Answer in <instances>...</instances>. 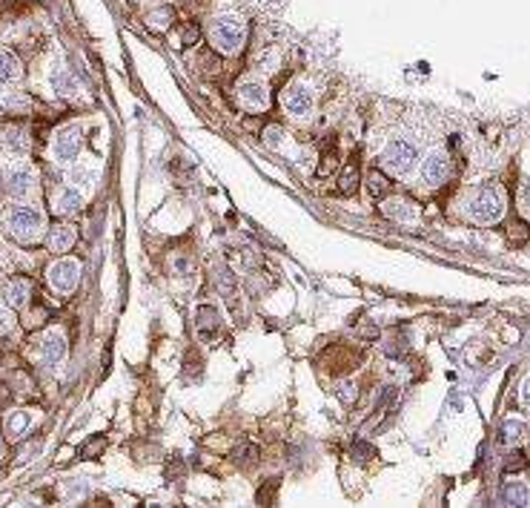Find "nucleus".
Masks as SVG:
<instances>
[{"label": "nucleus", "mask_w": 530, "mask_h": 508, "mask_svg": "<svg viewBox=\"0 0 530 508\" xmlns=\"http://www.w3.org/2000/svg\"><path fill=\"white\" fill-rule=\"evenodd\" d=\"M81 144H83L81 130L78 127H64L55 135V156H57V161H64V164L75 161L78 153H81Z\"/></svg>", "instance_id": "0eeeda50"}, {"label": "nucleus", "mask_w": 530, "mask_h": 508, "mask_svg": "<svg viewBox=\"0 0 530 508\" xmlns=\"http://www.w3.org/2000/svg\"><path fill=\"white\" fill-rule=\"evenodd\" d=\"M313 107H316V98L304 83H293L284 92V109L293 118H307L309 112H313Z\"/></svg>", "instance_id": "423d86ee"}, {"label": "nucleus", "mask_w": 530, "mask_h": 508, "mask_svg": "<svg viewBox=\"0 0 530 508\" xmlns=\"http://www.w3.org/2000/svg\"><path fill=\"white\" fill-rule=\"evenodd\" d=\"M149 23L155 26V29H167L169 23H172V9L167 6V9H155L152 15H149Z\"/></svg>", "instance_id": "b1692460"}, {"label": "nucleus", "mask_w": 530, "mask_h": 508, "mask_svg": "<svg viewBox=\"0 0 530 508\" xmlns=\"http://www.w3.org/2000/svg\"><path fill=\"white\" fill-rule=\"evenodd\" d=\"M215 327H218V310L209 308V305H204V308L198 310V331H201V336L207 339V331L215 334Z\"/></svg>", "instance_id": "a211bd4d"}, {"label": "nucleus", "mask_w": 530, "mask_h": 508, "mask_svg": "<svg viewBox=\"0 0 530 508\" xmlns=\"http://www.w3.org/2000/svg\"><path fill=\"white\" fill-rule=\"evenodd\" d=\"M72 184H78V187H89V184H92V172L83 170V167L72 170Z\"/></svg>", "instance_id": "c756f323"}, {"label": "nucleus", "mask_w": 530, "mask_h": 508, "mask_svg": "<svg viewBox=\"0 0 530 508\" xmlns=\"http://www.w3.org/2000/svg\"><path fill=\"white\" fill-rule=\"evenodd\" d=\"M198 41H201L198 23H186V26H183V43H186V46H195Z\"/></svg>", "instance_id": "bb28decb"}, {"label": "nucleus", "mask_w": 530, "mask_h": 508, "mask_svg": "<svg viewBox=\"0 0 530 508\" xmlns=\"http://www.w3.org/2000/svg\"><path fill=\"white\" fill-rule=\"evenodd\" d=\"M508 460H510V462H505V474H516V471H522V468H524V454H522V451L510 454Z\"/></svg>", "instance_id": "c85d7f7f"}, {"label": "nucleus", "mask_w": 530, "mask_h": 508, "mask_svg": "<svg viewBox=\"0 0 530 508\" xmlns=\"http://www.w3.org/2000/svg\"><path fill=\"white\" fill-rule=\"evenodd\" d=\"M81 282V261L78 259H60L49 267V284L57 293H72Z\"/></svg>", "instance_id": "39448f33"}, {"label": "nucleus", "mask_w": 530, "mask_h": 508, "mask_svg": "<svg viewBox=\"0 0 530 508\" xmlns=\"http://www.w3.org/2000/svg\"><path fill=\"white\" fill-rule=\"evenodd\" d=\"M390 190H393V184L387 181V175L379 172V170H370V178H367V195H370L372 201H382V198L390 195Z\"/></svg>", "instance_id": "2eb2a0df"}, {"label": "nucleus", "mask_w": 530, "mask_h": 508, "mask_svg": "<svg viewBox=\"0 0 530 508\" xmlns=\"http://www.w3.org/2000/svg\"><path fill=\"white\" fill-rule=\"evenodd\" d=\"M382 161H384L396 175H407V172L416 167V161H419V149H416V144H410L407 138H393V141H387V146H384Z\"/></svg>", "instance_id": "7ed1b4c3"}, {"label": "nucleus", "mask_w": 530, "mask_h": 508, "mask_svg": "<svg viewBox=\"0 0 530 508\" xmlns=\"http://www.w3.org/2000/svg\"><path fill=\"white\" fill-rule=\"evenodd\" d=\"M29 425H32V413H29V411H12L9 420H6L9 434H23Z\"/></svg>", "instance_id": "6ab92c4d"}, {"label": "nucleus", "mask_w": 530, "mask_h": 508, "mask_svg": "<svg viewBox=\"0 0 530 508\" xmlns=\"http://www.w3.org/2000/svg\"><path fill=\"white\" fill-rule=\"evenodd\" d=\"M505 497H508V502H513V505H524V502H527V491H524V486L505 488Z\"/></svg>", "instance_id": "a878e982"}, {"label": "nucleus", "mask_w": 530, "mask_h": 508, "mask_svg": "<svg viewBox=\"0 0 530 508\" xmlns=\"http://www.w3.org/2000/svg\"><path fill=\"white\" fill-rule=\"evenodd\" d=\"M6 144L12 146V149H18V153H20V149H26V138H23V130H6Z\"/></svg>", "instance_id": "393cba45"}, {"label": "nucleus", "mask_w": 530, "mask_h": 508, "mask_svg": "<svg viewBox=\"0 0 530 508\" xmlns=\"http://www.w3.org/2000/svg\"><path fill=\"white\" fill-rule=\"evenodd\" d=\"M4 402H9V387L0 385V405H4Z\"/></svg>", "instance_id": "f704fd0d"}, {"label": "nucleus", "mask_w": 530, "mask_h": 508, "mask_svg": "<svg viewBox=\"0 0 530 508\" xmlns=\"http://www.w3.org/2000/svg\"><path fill=\"white\" fill-rule=\"evenodd\" d=\"M232 460H235L238 465L256 462V460H258V448H256V445H241V448H235V451H232Z\"/></svg>", "instance_id": "412c9836"}, {"label": "nucleus", "mask_w": 530, "mask_h": 508, "mask_svg": "<svg viewBox=\"0 0 530 508\" xmlns=\"http://www.w3.org/2000/svg\"><path fill=\"white\" fill-rule=\"evenodd\" d=\"M358 178H361V175H358V164H350L344 172H341V178H338V190L350 195V193L358 187Z\"/></svg>", "instance_id": "aec40b11"}, {"label": "nucleus", "mask_w": 530, "mask_h": 508, "mask_svg": "<svg viewBox=\"0 0 530 508\" xmlns=\"http://www.w3.org/2000/svg\"><path fill=\"white\" fill-rule=\"evenodd\" d=\"M64 353H67V339L60 334H46L41 339V359L46 365H57L60 359H64Z\"/></svg>", "instance_id": "9b49d317"}, {"label": "nucleus", "mask_w": 530, "mask_h": 508, "mask_svg": "<svg viewBox=\"0 0 530 508\" xmlns=\"http://www.w3.org/2000/svg\"><path fill=\"white\" fill-rule=\"evenodd\" d=\"M275 488H278V480H267V486L258 491V497H256V500H258V502H270V500H272V494H275Z\"/></svg>", "instance_id": "2f4dec72"}, {"label": "nucleus", "mask_w": 530, "mask_h": 508, "mask_svg": "<svg viewBox=\"0 0 530 508\" xmlns=\"http://www.w3.org/2000/svg\"><path fill=\"white\" fill-rule=\"evenodd\" d=\"M20 75V64H18V57L6 49H0V86H9L15 83Z\"/></svg>", "instance_id": "dca6fc26"}, {"label": "nucleus", "mask_w": 530, "mask_h": 508, "mask_svg": "<svg viewBox=\"0 0 530 508\" xmlns=\"http://www.w3.org/2000/svg\"><path fill=\"white\" fill-rule=\"evenodd\" d=\"M29 296H32V284L26 279H15L9 284V305L12 308H26L29 305Z\"/></svg>", "instance_id": "f3484780"}, {"label": "nucleus", "mask_w": 530, "mask_h": 508, "mask_svg": "<svg viewBox=\"0 0 530 508\" xmlns=\"http://www.w3.org/2000/svg\"><path fill=\"white\" fill-rule=\"evenodd\" d=\"M421 175L427 184H439L442 178L447 175V156L439 153V149H433V153L421 161Z\"/></svg>", "instance_id": "6e6552de"}, {"label": "nucleus", "mask_w": 530, "mask_h": 508, "mask_svg": "<svg viewBox=\"0 0 530 508\" xmlns=\"http://www.w3.org/2000/svg\"><path fill=\"white\" fill-rule=\"evenodd\" d=\"M502 434H505V439L516 442V439H519V434H524V425H519V423H508V425L502 428Z\"/></svg>", "instance_id": "7c9ffc66"}, {"label": "nucleus", "mask_w": 530, "mask_h": 508, "mask_svg": "<svg viewBox=\"0 0 530 508\" xmlns=\"http://www.w3.org/2000/svg\"><path fill=\"white\" fill-rule=\"evenodd\" d=\"M333 167H335V149H330V153L321 158V164H319V175H327Z\"/></svg>", "instance_id": "473e14b6"}, {"label": "nucleus", "mask_w": 530, "mask_h": 508, "mask_svg": "<svg viewBox=\"0 0 530 508\" xmlns=\"http://www.w3.org/2000/svg\"><path fill=\"white\" fill-rule=\"evenodd\" d=\"M370 457H372V448H370L367 442H356V445H353V460H356V462H367Z\"/></svg>", "instance_id": "cd10ccee"}, {"label": "nucleus", "mask_w": 530, "mask_h": 508, "mask_svg": "<svg viewBox=\"0 0 530 508\" xmlns=\"http://www.w3.org/2000/svg\"><path fill=\"white\" fill-rule=\"evenodd\" d=\"M49 83H52V89L57 95H75L78 92V81L72 78V72L69 69H52V75H49Z\"/></svg>", "instance_id": "4468645a"}, {"label": "nucleus", "mask_w": 530, "mask_h": 508, "mask_svg": "<svg viewBox=\"0 0 530 508\" xmlns=\"http://www.w3.org/2000/svg\"><path fill=\"white\" fill-rule=\"evenodd\" d=\"M9 327H12V316L0 310V331H9Z\"/></svg>", "instance_id": "72a5a7b5"}, {"label": "nucleus", "mask_w": 530, "mask_h": 508, "mask_svg": "<svg viewBox=\"0 0 530 508\" xmlns=\"http://www.w3.org/2000/svg\"><path fill=\"white\" fill-rule=\"evenodd\" d=\"M335 394H338V399L344 402V405H353V402H356V397H358L353 382H338V385H335Z\"/></svg>", "instance_id": "5701e85b"}, {"label": "nucleus", "mask_w": 530, "mask_h": 508, "mask_svg": "<svg viewBox=\"0 0 530 508\" xmlns=\"http://www.w3.org/2000/svg\"><path fill=\"white\" fill-rule=\"evenodd\" d=\"M6 224L18 242H35V238H41V230H43V216H41V210H35V207H29V204H15L6 216Z\"/></svg>", "instance_id": "f257e3e1"}, {"label": "nucleus", "mask_w": 530, "mask_h": 508, "mask_svg": "<svg viewBox=\"0 0 530 508\" xmlns=\"http://www.w3.org/2000/svg\"><path fill=\"white\" fill-rule=\"evenodd\" d=\"M4 184H6V193L15 195V198H23L29 190H32V172L26 167H15L4 175Z\"/></svg>", "instance_id": "1a4fd4ad"}, {"label": "nucleus", "mask_w": 530, "mask_h": 508, "mask_svg": "<svg viewBox=\"0 0 530 508\" xmlns=\"http://www.w3.org/2000/svg\"><path fill=\"white\" fill-rule=\"evenodd\" d=\"M467 213H470L473 221L479 224H493L498 221V216H502V198H498V193L493 187H482L476 190V195L467 201Z\"/></svg>", "instance_id": "20e7f679"}, {"label": "nucleus", "mask_w": 530, "mask_h": 508, "mask_svg": "<svg viewBox=\"0 0 530 508\" xmlns=\"http://www.w3.org/2000/svg\"><path fill=\"white\" fill-rule=\"evenodd\" d=\"M238 101L249 109H264L267 107V89L258 81H244L238 86Z\"/></svg>", "instance_id": "9d476101"}, {"label": "nucleus", "mask_w": 530, "mask_h": 508, "mask_svg": "<svg viewBox=\"0 0 530 508\" xmlns=\"http://www.w3.org/2000/svg\"><path fill=\"white\" fill-rule=\"evenodd\" d=\"M212 41H215V46L221 49V52H230V55L241 52L244 41H246V26H244V20L235 18V15L215 18V20H212Z\"/></svg>", "instance_id": "f03ea898"}, {"label": "nucleus", "mask_w": 530, "mask_h": 508, "mask_svg": "<svg viewBox=\"0 0 530 508\" xmlns=\"http://www.w3.org/2000/svg\"><path fill=\"white\" fill-rule=\"evenodd\" d=\"M83 207V198H81V193L78 190H72V187H64L57 195H55V213H60V216H72V213H78Z\"/></svg>", "instance_id": "f8f14e48"}, {"label": "nucleus", "mask_w": 530, "mask_h": 508, "mask_svg": "<svg viewBox=\"0 0 530 508\" xmlns=\"http://www.w3.org/2000/svg\"><path fill=\"white\" fill-rule=\"evenodd\" d=\"M72 245H75V230H72V227L57 224V227L49 230V247H52L55 253H67Z\"/></svg>", "instance_id": "ddd939ff"}, {"label": "nucleus", "mask_w": 530, "mask_h": 508, "mask_svg": "<svg viewBox=\"0 0 530 508\" xmlns=\"http://www.w3.org/2000/svg\"><path fill=\"white\" fill-rule=\"evenodd\" d=\"M387 216H396V219H401V221H407V219L416 216V210H413L410 204H404V201H393V204L387 207Z\"/></svg>", "instance_id": "4be33fe9"}]
</instances>
